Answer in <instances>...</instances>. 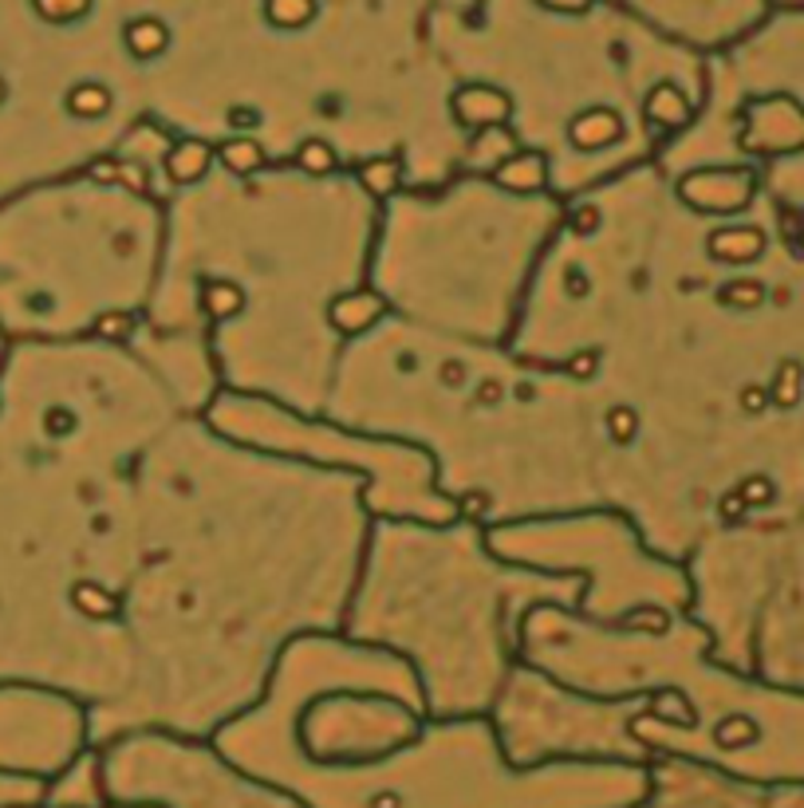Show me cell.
I'll list each match as a JSON object with an SVG mask.
<instances>
[{"label": "cell", "mask_w": 804, "mask_h": 808, "mask_svg": "<svg viewBox=\"0 0 804 808\" xmlns=\"http://www.w3.org/2000/svg\"><path fill=\"white\" fill-rule=\"evenodd\" d=\"M757 52H762V68H770L762 99L785 103L804 122V9H781L777 20L762 24Z\"/></svg>", "instance_id": "obj_1"}, {"label": "cell", "mask_w": 804, "mask_h": 808, "mask_svg": "<svg viewBox=\"0 0 804 808\" xmlns=\"http://www.w3.org/2000/svg\"><path fill=\"white\" fill-rule=\"evenodd\" d=\"M762 182L804 226V142L796 150H785V154L762 158Z\"/></svg>", "instance_id": "obj_2"}, {"label": "cell", "mask_w": 804, "mask_h": 808, "mask_svg": "<svg viewBox=\"0 0 804 808\" xmlns=\"http://www.w3.org/2000/svg\"><path fill=\"white\" fill-rule=\"evenodd\" d=\"M770 537H777L781 545H788L793 552H804V513L793 517V521H785V525H773Z\"/></svg>", "instance_id": "obj_3"}, {"label": "cell", "mask_w": 804, "mask_h": 808, "mask_svg": "<svg viewBox=\"0 0 804 808\" xmlns=\"http://www.w3.org/2000/svg\"><path fill=\"white\" fill-rule=\"evenodd\" d=\"M773 4H781V9H804V0H773Z\"/></svg>", "instance_id": "obj_4"}]
</instances>
